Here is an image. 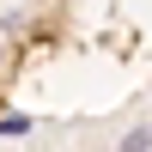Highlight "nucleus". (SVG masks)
I'll list each match as a JSON object with an SVG mask.
<instances>
[{
	"instance_id": "nucleus-1",
	"label": "nucleus",
	"mask_w": 152,
	"mask_h": 152,
	"mask_svg": "<svg viewBox=\"0 0 152 152\" xmlns=\"http://www.w3.org/2000/svg\"><path fill=\"white\" fill-rule=\"evenodd\" d=\"M73 18L79 0H0V116L24 91V79L67 49Z\"/></svg>"
}]
</instances>
